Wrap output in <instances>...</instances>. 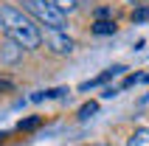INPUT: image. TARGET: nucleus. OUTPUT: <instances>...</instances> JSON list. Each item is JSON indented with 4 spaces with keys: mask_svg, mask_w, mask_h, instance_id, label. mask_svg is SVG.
Segmentation results:
<instances>
[{
    "mask_svg": "<svg viewBox=\"0 0 149 146\" xmlns=\"http://www.w3.org/2000/svg\"><path fill=\"white\" fill-rule=\"evenodd\" d=\"M90 113H96V104H87V107H82V118H87Z\"/></svg>",
    "mask_w": 149,
    "mask_h": 146,
    "instance_id": "obj_7",
    "label": "nucleus"
},
{
    "mask_svg": "<svg viewBox=\"0 0 149 146\" xmlns=\"http://www.w3.org/2000/svg\"><path fill=\"white\" fill-rule=\"evenodd\" d=\"M99 146H107V143H99Z\"/></svg>",
    "mask_w": 149,
    "mask_h": 146,
    "instance_id": "obj_10",
    "label": "nucleus"
},
{
    "mask_svg": "<svg viewBox=\"0 0 149 146\" xmlns=\"http://www.w3.org/2000/svg\"><path fill=\"white\" fill-rule=\"evenodd\" d=\"M0 25L11 42H14L20 51H34L40 48V25L34 23L28 14H23L20 8H11V6H3L0 8Z\"/></svg>",
    "mask_w": 149,
    "mask_h": 146,
    "instance_id": "obj_1",
    "label": "nucleus"
},
{
    "mask_svg": "<svg viewBox=\"0 0 149 146\" xmlns=\"http://www.w3.org/2000/svg\"><path fill=\"white\" fill-rule=\"evenodd\" d=\"M48 3H51V6H56L62 14H65V11H73V8H76V0H48Z\"/></svg>",
    "mask_w": 149,
    "mask_h": 146,
    "instance_id": "obj_5",
    "label": "nucleus"
},
{
    "mask_svg": "<svg viewBox=\"0 0 149 146\" xmlns=\"http://www.w3.org/2000/svg\"><path fill=\"white\" fill-rule=\"evenodd\" d=\"M23 3H25V11L40 25H45V28H62L65 31V14L56 6H51L48 0H23Z\"/></svg>",
    "mask_w": 149,
    "mask_h": 146,
    "instance_id": "obj_2",
    "label": "nucleus"
},
{
    "mask_svg": "<svg viewBox=\"0 0 149 146\" xmlns=\"http://www.w3.org/2000/svg\"><path fill=\"white\" fill-rule=\"evenodd\" d=\"M93 31H96V34H113V31H116V25L107 23V20H101V23L93 25Z\"/></svg>",
    "mask_w": 149,
    "mask_h": 146,
    "instance_id": "obj_6",
    "label": "nucleus"
},
{
    "mask_svg": "<svg viewBox=\"0 0 149 146\" xmlns=\"http://www.w3.org/2000/svg\"><path fill=\"white\" fill-rule=\"evenodd\" d=\"M149 17V8H143V11H138V14H135V20H146Z\"/></svg>",
    "mask_w": 149,
    "mask_h": 146,
    "instance_id": "obj_8",
    "label": "nucleus"
},
{
    "mask_svg": "<svg viewBox=\"0 0 149 146\" xmlns=\"http://www.w3.org/2000/svg\"><path fill=\"white\" fill-rule=\"evenodd\" d=\"M40 37L45 40V45H48L54 54H70V51L76 48L73 40H70L62 28H40Z\"/></svg>",
    "mask_w": 149,
    "mask_h": 146,
    "instance_id": "obj_3",
    "label": "nucleus"
},
{
    "mask_svg": "<svg viewBox=\"0 0 149 146\" xmlns=\"http://www.w3.org/2000/svg\"><path fill=\"white\" fill-rule=\"evenodd\" d=\"M130 3H135V6H143V3H146V0H130Z\"/></svg>",
    "mask_w": 149,
    "mask_h": 146,
    "instance_id": "obj_9",
    "label": "nucleus"
},
{
    "mask_svg": "<svg viewBox=\"0 0 149 146\" xmlns=\"http://www.w3.org/2000/svg\"><path fill=\"white\" fill-rule=\"evenodd\" d=\"M127 146H149V129H135L127 140Z\"/></svg>",
    "mask_w": 149,
    "mask_h": 146,
    "instance_id": "obj_4",
    "label": "nucleus"
}]
</instances>
